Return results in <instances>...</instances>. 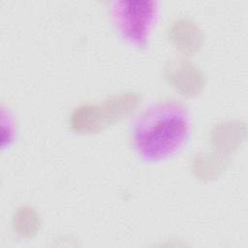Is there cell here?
<instances>
[{
    "label": "cell",
    "instance_id": "6da1fadb",
    "mask_svg": "<svg viewBox=\"0 0 248 248\" xmlns=\"http://www.w3.org/2000/svg\"><path fill=\"white\" fill-rule=\"evenodd\" d=\"M191 120L187 108L176 101L152 104L133 120L131 146L145 163H159L175 156L190 138Z\"/></svg>",
    "mask_w": 248,
    "mask_h": 248
},
{
    "label": "cell",
    "instance_id": "7a4b0ae2",
    "mask_svg": "<svg viewBox=\"0 0 248 248\" xmlns=\"http://www.w3.org/2000/svg\"><path fill=\"white\" fill-rule=\"evenodd\" d=\"M159 14L156 0H115L109 16L118 38L127 46L145 48Z\"/></svg>",
    "mask_w": 248,
    "mask_h": 248
},
{
    "label": "cell",
    "instance_id": "3957f363",
    "mask_svg": "<svg viewBox=\"0 0 248 248\" xmlns=\"http://www.w3.org/2000/svg\"><path fill=\"white\" fill-rule=\"evenodd\" d=\"M1 124H2V142L1 146L4 149L6 146H10L15 139L16 127L14 119L11 113L6 111L4 108L1 110Z\"/></svg>",
    "mask_w": 248,
    "mask_h": 248
}]
</instances>
